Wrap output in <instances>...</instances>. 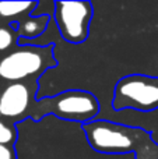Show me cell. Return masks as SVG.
<instances>
[{"label":"cell","instance_id":"obj_1","mask_svg":"<svg viewBox=\"0 0 158 159\" xmlns=\"http://www.w3.org/2000/svg\"><path fill=\"white\" fill-rule=\"evenodd\" d=\"M84 131L90 145L100 152H136L137 159H158V147L143 130L129 129L109 121H92L84 124Z\"/></svg>","mask_w":158,"mask_h":159},{"label":"cell","instance_id":"obj_2","mask_svg":"<svg viewBox=\"0 0 158 159\" xmlns=\"http://www.w3.org/2000/svg\"><path fill=\"white\" fill-rule=\"evenodd\" d=\"M50 48L24 46L0 57V80L20 82L53 66Z\"/></svg>","mask_w":158,"mask_h":159},{"label":"cell","instance_id":"obj_3","mask_svg":"<svg viewBox=\"0 0 158 159\" xmlns=\"http://www.w3.org/2000/svg\"><path fill=\"white\" fill-rule=\"evenodd\" d=\"M98 102L91 93L84 91H67L39 101L34 112L36 116L52 113L67 120L88 121L98 113Z\"/></svg>","mask_w":158,"mask_h":159},{"label":"cell","instance_id":"obj_4","mask_svg":"<svg viewBox=\"0 0 158 159\" xmlns=\"http://www.w3.org/2000/svg\"><path fill=\"white\" fill-rule=\"evenodd\" d=\"M114 107L151 112L158 107V78L129 75L120 80L115 88Z\"/></svg>","mask_w":158,"mask_h":159},{"label":"cell","instance_id":"obj_5","mask_svg":"<svg viewBox=\"0 0 158 159\" xmlns=\"http://www.w3.org/2000/svg\"><path fill=\"white\" fill-rule=\"evenodd\" d=\"M92 7L88 2H58L55 20L59 32L66 41L80 43L88 36Z\"/></svg>","mask_w":158,"mask_h":159},{"label":"cell","instance_id":"obj_6","mask_svg":"<svg viewBox=\"0 0 158 159\" xmlns=\"http://www.w3.org/2000/svg\"><path fill=\"white\" fill-rule=\"evenodd\" d=\"M31 98V89L24 82H13L7 85L0 95V116L7 119L20 117L28 110Z\"/></svg>","mask_w":158,"mask_h":159},{"label":"cell","instance_id":"obj_7","mask_svg":"<svg viewBox=\"0 0 158 159\" xmlns=\"http://www.w3.org/2000/svg\"><path fill=\"white\" fill-rule=\"evenodd\" d=\"M48 25V17L41 16V17H30V18L24 20L20 22L18 34L27 38H34V36L41 35L45 31Z\"/></svg>","mask_w":158,"mask_h":159},{"label":"cell","instance_id":"obj_8","mask_svg":"<svg viewBox=\"0 0 158 159\" xmlns=\"http://www.w3.org/2000/svg\"><path fill=\"white\" fill-rule=\"evenodd\" d=\"M35 7L34 2H0V17L13 18Z\"/></svg>","mask_w":158,"mask_h":159},{"label":"cell","instance_id":"obj_9","mask_svg":"<svg viewBox=\"0 0 158 159\" xmlns=\"http://www.w3.org/2000/svg\"><path fill=\"white\" fill-rule=\"evenodd\" d=\"M16 140V131L11 126L0 120V145H8Z\"/></svg>","mask_w":158,"mask_h":159},{"label":"cell","instance_id":"obj_10","mask_svg":"<svg viewBox=\"0 0 158 159\" xmlns=\"http://www.w3.org/2000/svg\"><path fill=\"white\" fill-rule=\"evenodd\" d=\"M14 43V34L6 27H0V50H7Z\"/></svg>","mask_w":158,"mask_h":159},{"label":"cell","instance_id":"obj_11","mask_svg":"<svg viewBox=\"0 0 158 159\" xmlns=\"http://www.w3.org/2000/svg\"><path fill=\"white\" fill-rule=\"evenodd\" d=\"M0 159H14V154L8 145H0Z\"/></svg>","mask_w":158,"mask_h":159},{"label":"cell","instance_id":"obj_12","mask_svg":"<svg viewBox=\"0 0 158 159\" xmlns=\"http://www.w3.org/2000/svg\"><path fill=\"white\" fill-rule=\"evenodd\" d=\"M0 95H2V93H0Z\"/></svg>","mask_w":158,"mask_h":159}]
</instances>
